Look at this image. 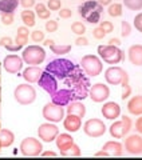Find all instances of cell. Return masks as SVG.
<instances>
[{"label": "cell", "instance_id": "obj_1", "mask_svg": "<svg viewBox=\"0 0 142 160\" xmlns=\"http://www.w3.org/2000/svg\"><path fill=\"white\" fill-rule=\"evenodd\" d=\"M105 79H106V82H107L109 84L122 87L123 91H122V96H121L122 100L128 99L130 96L131 88L129 86V75L123 68L117 67V66L109 67L107 69H106V72H105Z\"/></svg>", "mask_w": 142, "mask_h": 160}, {"label": "cell", "instance_id": "obj_2", "mask_svg": "<svg viewBox=\"0 0 142 160\" xmlns=\"http://www.w3.org/2000/svg\"><path fill=\"white\" fill-rule=\"evenodd\" d=\"M75 66H77V64H74L68 59H55L46 66L44 71L50 72L59 82V80H63L67 78L68 75L74 71Z\"/></svg>", "mask_w": 142, "mask_h": 160}, {"label": "cell", "instance_id": "obj_3", "mask_svg": "<svg viewBox=\"0 0 142 160\" xmlns=\"http://www.w3.org/2000/svg\"><path fill=\"white\" fill-rule=\"evenodd\" d=\"M103 11V6H101L98 2H86L79 7V15L85 18L89 23H99L101 13Z\"/></svg>", "mask_w": 142, "mask_h": 160}, {"label": "cell", "instance_id": "obj_4", "mask_svg": "<svg viewBox=\"0 0 142 160\" xmlns=\"http://www.w3.org/2000/svg\"><path fill=\"white\" fill-rule=\"evenodd\" d=\"M98 53H99L101 59L107 64H118V63L122 62L123 58H125V55L119 49V47L111 46V44H107V46H99Z\"/></svg>", "mask_w": 142, "mask_h": 160}, {"label": "cell", "instance_id": "obj_5", "mask_svg": "<svg viewBox=\"0 0 142 160\" xmlns=\"http://www.w3.org/2000/svg\"><path fill=\"white\" fill-rule=\"evenodd\" d=\"M80 67H82L83 72L90 78L98 76V75L102 72V60L95 55H86L80 60Z\"/></svg>", "mask_w": 142, "mask_h": 160}, {"label": "cell", "instance_id": "obj_6", "mask_svg": "<svg viewBox=\"0 0 142 160\" xmlns=\"http://www.w3.org/2000/svg\"><path fill=\"white\" fill-rule=\"evenodd\" d=\"M14 98L22 106H28L36 99V91L30 84H19L14 91Z\"/></svg>", "mask_w": 142, "mask_h": 160}, {"label": "cell", "instance_id": "obj_7", "mask_svg": "<svg viewBox=\"0 0 142 160\" xmlns=\"http://www.w3.org/2000/svg\"><path fill=\"white\" fill-rule=\"evenodd\" d=\"M22 59L24 63L31 64V66H39L46 59V52L39 46H28L23 49Z\"/></svg>", "mask_w": 142, "mask_h": 160}, {"label": "cell", "instance_id": "obj_8", "mask_svg": "<svg viewBox=\"0 0 142 160\" xmlns=\"http://www.w3.org/2000/svg\"><path fill=\"white\" fill-rule=\"evenodd\" d=\"M130 129H131V119L123 115V116L121 118V120L114 122L111 124L109 131H110V135L114 139H122L129 133Z\"/></svg>", "mask_w": 142, "mask_h": 160}, {"label": "cell", "instance_id": "obj_9", "mask_svg": "<svg viewBox=\"0 0 142 160\" xmlns=\"http://www.w3.org/2000/svg\"><path fill=\"white\" fill-rule=\"evenodd\" d=\"M42 149H43L42 143L35 138H26L20 143V152H22L24 156H30V158L39 156V155L42 153Z\"/></svg>", "mask_w": 142, "mask_h": 160}, {"label": "cell", "instance_id": "obj_10", "mask_svg": "<svg viewBox=\"0 0 142 160\" xmlns=\"http://www.w3.org/2000/svg\"><path fill=\"white\" fill-rule=\"evenodd\" d=\"M43 118L48 122L52 123H59L64 119V109L62 106H58L55 103H47L43 107Z\"/></svg>", "mask_w": 142, "mask_h": 160}, {"label": "cell", "instance_id": "obj_11", "mask_svg": "<svg viewBox=\"0 0 142 160\" xmlns=\"http://www.w3.org/2000/svg\"><path fill=\"white\" fill-rule=\"evenodd\" d=\"M83 131L90 138H99L106 132V126L99 119H89L83 126Z\"/></svg>", "mask_w": 142, "mask_h": 160}, {"label": "cell", "instance_id": "obj_12", "mask_svg": "<svg viewBox=\"0 0 142 160\" xmlns=\"http://www.w3.org/2000/svg\"><path fill=\"white\" fill-rule=\"evenodd\" d=\"M38 135H39V139H42L43 142L51 143L59 135V128L55 124H51V122L40 124L38 128Z\"/></svg>", "mask_w": 142, "mask_h": 160}, {"label": "cell", "instance_id": "obj_13", "mask_svg": "<svg viewBox=\"0 0 142 160\" xmlns=\"http://www.w3.org/2000/svg\"><path fill=\"white\" fill-rule=\"evenodd\" d=\"M38 83H39V86L50 95V96L54 95L59 89L58 80L55 79L50 72H47V71H43L42 72V76H40V79L38 80Z\"/></svg>", "mask_w": 142, "mask_h": 160}, {"label": "cell", "instance_id": "obj_14", "mask_svg": "<svg viewBox=\"0 0 142 160\" xmlns=\"http://www.w3.org/2000/svg\"><path fill=\"white\" fill-rule=\"evenodd\" d=\"M89 95H90V98H91L93 102L102 103L110 96V89H109L107 86H105V84L97 83V84H94V86L90 88Z\"/></svg>", "mask_w": 142, "mask_h": 160}, {"label": "cell", "instance_id": "obj_15", "mask_svg": "<svg viewBox=\"0 0 142 160\" xmlns=\"http://www.w3.org/2000/svg\"><path fill=\"white\" fill-rule=\"evenodd\" d=\"M51 99H52V103L58 104V106H62L66 107L68 106L71 102H74L75 98H74V93L70 91L67 88H60L58 89L54 95H51Z\"/></svg>", "mask_w": 142, "mask_h": 160}, {"label": "cell", "instance_id": "obj_16", "mask_svg": "<svg viewBox=\"0 0 142 160\" xmlns=\"http://www.w3.org/2000/svg\"><path fill=\"white\" fill-rule=\"evenodd\" d=\"M3 67L9 73H18L23 68V59L18 55H8L3 60Z\"/></svg>", "mask_w": 142, "mask_h": 160}, {"label": "cell", "instance_id": "obj_17", "mask_svg": "<svg viewBox=\"0 0 142 160\" xmlns=\"http://www.w3.org/2000/svg\"><path fill=\"white\" fill-rule=\"evenodd\" d=\"M125 148L131 155L142 153V136L139 135H130L125 139Z\"/></svg>", "mask_w": 142, "mask_h": 160}, {"label": "cell", "instance_id": "obj_18", "mask_svg": "<svg viewBox=\"0 0 142 160\" xmlns=\"http://www.w3.org/2000/svg\"><path fill=\"white\" fill-rule=\"evenodd\" d=\"M101 112H102L103 118L109 119V120H114L121 115V107L114 102H107V103L103 104L102 111Z\"/></svg>", "mask_w": 142, "mask_h": 160}, {"label": "cell", "instance_id": "obj_19", "mask_svg": "<svg viewBox=\"0 0 142 160\" xmlns=\"http://www.w3.org/2000/svg\"><path fill=\"white\" fill-rule=\"evenodd\" d=\"M80 126H82V118L77 116V115L68 113L67 118L63 119V127L67 129L68 132H77V131H79Z\"/></svg>", "mask_w": 142, "mask_h": 160}, {"label": "cell", "instance_id": "obj_20", "mask_svg": "<svg viewBox=\"0 0 142 160\" xmlns=\"http://www.w3.org/2000/svg\"><path fill=\"white\" fill-rule=\"evenodd\" d=\"M129 60L134 66H142V46L141 44H134L129 48Z\"/></svg>", "mask_w": 142, "mask_h": 160}, {"label": "cell", "instance_id": "obj_21", "mask_svg": "<svg viewBox=\"0 0 142 160\" xmlns=\"http://www.w3.org/2000/svg\"><path fill=\"white\" fill-rule=\"evenodd\" d=\"M42 72L43 71L39 67L31 66V67H28V68H26L23 71V78L28 83H36L38 80L40 79V76H42Z\"/></svg>", "mask_w": 142, "mask_h": 160}, {"label": "cell", "instance_id": "obj_22", "mask_svg": "<svg viewBox=\"0 0 142 160\" xmlns=\"http://www.w3.org/2000/svg\"><path fill=\"white\" fill-rule=\"evenodd\" d=\"M55 142H57V147L60 149V153H62L74 144V138L68 133H60L57 136Z\"/></svg>", "mask_w": 142, "mask_h": 160}, {"label": "cell", "instance_id": "obj_23", "mask_svg": "<svg viewBox=\"0 0 142 160\" xmlns=\"http://www.w3.org/2000/svg\"><path fill=\"white\" fill-rule=\"evenodd\" d=\"M128 111L133 115H142V96H133L128 103Z\"/></svg>", "mask_w": 142, "mask_h": 160}, {"label": "cell", "instance_id": "obj_24", "mask_svg": "<svg viewBox=\"0 0 142 160\" xmlns=\"http://www.w3.org/2000/svg\"><path fill=\"white\" fill-rule=\"evenodd\" d=\"M67 113H71V115H77L79 118H83L86 115V107L83 103L78 102V100H74L71 102L68 106H67Z\"/></svg>", "mask_w": 142, "mask_h": 160}, {"label": "cell", "instance_id": "obj_25", "mask_svg": "<svg viewBox=\"0 0 142 160\" xmlns=\"http://www.w3.org/2000/svg\"><path fill=\"white\" fill-rule=\"evenodd\" d=\"M102 149L107 151L110 153V156H121L123 151V146L118 142H107Z\"/></svg>", "mask_w": 142, "mask_h": 160}, {"label": "cell", "instance_id": "obj_26", "mask_svg": "<svg viewBox=\"0 0 142 160\" xmlns=\"http://www.w3.org/2000/svg\"><path fill=\"white\" fill-rule=\"evenodd\" d=\"M19 6V0H0V13L14 12Z\"/></svg>", "mask_w": 142, "mask_h": 160}, {"label": "cell", "instance_id": "obj_27", "mask_svg": "<svg viewBox=\"0 0 142 160\" xmlns=\"http://www.w3.org/2000/svg\"><path fill=\"white\" fill-rule=\"evenodd\" d=\"M15 140V135L9 129H0V142L3 147H9Z\"/></svg>", "mask_w": 142, "mask_h": 160}, {"label": "cell", "instance_id": "obj_28", "mask_svg": "<svg viewBox=\"0 0 142 160\" xmlns=\"http://www.w3.org/2000/svg\"><path fill=\"white\" fill-rule=\"evenodd\" d=\"M20 18H22L23 23L26 27H34L35 26V12L34 11H30V8H26L24 11H22L20 13Z\"/></svg>", "mask_w": 142, "mask_h": 160}, {"label": "cell", "instance_id": "obj_29", "mask_svg": "<svg viewBox=\"0 0 142 160\" xmlns=\"http://www.w3.org/2000/svg\"><path fill=\"white\" fill-rule=\"evenodd\" d=\"M35 11H36V15L39 16V19H43V20L50 19V15H51V11H50L43 3L36 4V6H35Z\"/></svg>", "mask_w": 142, "mask_h": 160}, {"label": "cell", "instance_id": "obj_30", "mask_svg": "<svg viewBox=\"0 0 142 160\" xmlns=\"http://www.w3.org/2000/svg\"><path fill=\"white\" fill-rule=\"evenodd\" d=\"M107 12L110 16H113V18H118L122 15V4H119V3H114V4H110L109 6V9H107Z\"/></svg>", "mask_w": 142, "mask_h": 160}, {"label": "cell", "instance_id": "obj_31", "mask_svg": "<svg viewBox=\"0 0 142 160\" xmlns=\"http://www.w3.org/2000/svg\"><path fill=\"white\" fill-rule=\"evenodd\" d=\"M50 48L55 55H64L71 51V46H62V44H52Z\"/></svg>", "mask_w": 142, "mask_h": 160}, {"label": "cell", "instance_id": "obj_32", "mask_svg": "<svg viewBox=\"0 0 142 160\" xmlns=\"http://www.w3.org/2000/svg\"><path fill=\"white\" fill-rule=\"evenodd\" d=\"M123 4L126 8L131 11H141L142 9V0H123Z\"/></svg>", "mask_w": 142, "mask_h": 160}, {"label": "cell", "instance_id": "obj_33", "mask_svg": "<svg viewBox=\"0 0 142 160\" xmlns=\"http://www.w3.org/2000/svg\"><path fill=\"white\" fill-rule=\"evenodd\" d=\"M60 155H63V156H80V148L74 143L68 149H66Z\"/></svg>", "mask_w": 142, "mask_h": 160}, {"label": "cell", "instance_id": "obj_34", "mask_svg": "<svg viewBox=\"0 0 142 160\" xmlns=\"http://www.w3.org/2000/svg\"><path fill=\"white\" fill-rule=\"evenodd\" d=\"M71 31H73L75 35L82 36V35L86 32V27H85V24H82L80 22H75V23L71 24Z\"/></svg>", "mask_w": 142, "mask_h": 160}, {"label": "cell", "instance_id": "obj_35", "mask_svg": "<svg viewBox=\"0 0 142 160\" xmlns=\"http://www.w3.org/2000/svg\"><path fill=\"white\" fill-rule=\"evenodd\" d=\"M2 22L4 26H11L14 23V12H3L2 13Z\"/></svg>", "mask_w": 142, "mask_h": 160}, {"label": "cell", "instance_id": "obj_36", "mask_svg": "<svg viewBox=\"0 0 142 160\" xmlns=\"http://www.w3.org/2000/svg\"><path fill=\"white\" fill-rule=\"evenodd\" d=\"M31 39L35 43H40L42 40H44V32H42L40 29H36V31L31 32Z\"/></svg>", "mask_w": 142, "mask_h": 160}, {"label": "cell", "instance_id": "obj_37", "mask_svg": "<svg viewBox=\"0 0 142 160\" xmlns=\"http://www.w3.org/2000/svg\"><path fill=\"white\" fill-rule=\"evenodd\" d=\"M131 32V27L128 22H122L121 23V35H122L123 38H128Z\"/></svg>", "mask_w": 142, "mask_h": 160}, {"label": "cell", "instance_id": "obj_38", "mask_svg": "<svg viewBox=\"0 0 142 160\" xmlns=\"http://www.w3.org/2000/svg\"><path fill=\"white\" fill-rule=\"evenodd\" d=\"M58 29V23L55 20H48L46 22V31L47 32H55Z\"/></svg>", "mask_w": 142, "mask_h": 160}, {"label": "cell", "instance_id": "obj_39", "mask_svg": "<svg viewBox=\"0 0 142 160\" xmlns=\"http://www.w3.org/2000/svg\"><path fill=\"white\" fill-rule=\"evenodd\" d=\"M47 8L50 11H58L60 9V0H48Z\"/></svg>", "mask_w": 142, "mask_h": 160}, {"label": "cell", "instance_id": "obj_40", "mask_svg": "<svg viewBox=\"0 0 142 160\" xmlns=\"http://www.w3.org/2000/svg\"><path fill=\"white\" fill-rule=\"evenodd\" d=\"M101 23V28L103 29V31L106 33H110V32H113V29H114V26H113V23L111 22H99Z\"/></svg>", "mask_w": 142, "mask_h": 160}, {"label": "cell", "instance_id": "obj_41", "mask_svg": "<svg viewBox=\"0 0 142 160\" xmlns=\"http://www.w3.org/2000/svg\"><path fill=\"white\" fill-rule=\"evenodd\" d=\"M93 36L97 39V40H101V39H103L106 36V32L101 27H97V28L93 29Z\"/></svg>", "mask_w": 142, "mask_h": 160}, {"label": "cell", "instance_id": "obj_42", "mask_svg": "<svg viewBox=\"0 0 142 160\" xmlns=\"http://www.w3.org/2000/svg\"><path fill=\"white\" fill-rule=\"evenodd\" d=\"M134 27L142 33V12H139V13L134 18Z\"/></svg>", "mask_w": 142, "mask_h": 160}, {"label": "cell", "instance_id": "obj_43", "mask_svg": "<svg viewBox=\"0 0 142 160\" xmlns=\"http://www.w3.org/2000/svg\"><path fill=\"white\" fill-rule=\"evenodd\" d=\"M28 42V36H23V35H16V38H15V43L18 44V46H26V43Z\"/></svg>", "mask_w": 142, "mask_h": 160}, {"label": "cell", "instance_id": "obj_44", "mask_svg": "<svg viewBox=\"0 0 142 160\" xmlns=\"http://www.w3.org/2000/svg\"><path fill=\"white\" fill-rule=\"evenodd\" d=\"M71 15H73V11L68 8H63L59 11V16L62 19H68V18H71Z\"/></svg>", "mask_w": 142, "mask_h": 160}, {"label": "cell", "instance_id": "obj_45", "mask_svg": "<svg viewBox=\"0 0 142 160\" xmlns=\"http://www.w3.org/2000/svg\"><path fill=\"white\" fill-rule=\"evenodd\" d=\"M75 44L79 47H86V46H89V40L83 36H79L77 40H75Z\"/></svg>", "mask_w": 142, "mask_h": 160}, {"label": "cell", "instance_id": "obj_46", "mask_svg": "<svg viewBox=\"0 0 142 160\" xmlns=\"http://www.w3.org/2000/svg\"><path fill=\"white\" fill-rule=\"evenodd\" d=\"M20 6L24 8H31L35 6V0H20Z\"/></svg>", "mask_w": 142, "mask_h": 160}, {"label": "cell", "instance_id": "obj_47", "mask_svg": "<svg viewBox=\"0 0 142 160\" xmlns=\"http://www.w3.org/2000/svg\"><path fill=\"white\" fill-rule=\"evenodd\" d=\"M11 44H12V39L11 38H2V39H0V46L4 47V48L8 47V46H11Z\"/></svg>", "mask_w": 142, "mask_h": 160}, {"label": "cell", "instance_id": "obj_48", "mask_svg": "<svg viewBox=\"0 0 142 160\" xmlns=\"http://www.w3.org/2000/svg\"><path fill=\"white\" fill-rule=\"evenodd\" d=\"M28 27L23 26V27H19L18 28V35H23V36H28Z\"/></svg>", "mask_w": 142, "mask_h": 160}, {"label": "cell", "instance_id": "obj_49", "mask_svg": "<svg viewBox=\"0 0 142 160\" xmlns=\"http://www.w3.org/2000/svg\"><path fill=\"white\" fill-rule=\"evenodd\" d=\"M135 129L142 135V116L137 119V122H135Z\"/></svg>", "mask_w": 142, "mask_h": 160}, {"label": "cell", "instance_id": "obj_50", "mask_svg": "<svg viewBox=\"0 0 142 160\" xmlns=\"http://www.w3.org/2000/svg\"><path fill=\"white\" fill-rule=\"evenodd\" d=\"M109 44H111V46H117V47H119V44H121V42H119V39H117V38H114V39H110V42H109Z\"/></svg>", "mask_w": 142, "mask_h": 160}, {"label": "cell", "instance_id": "obj_51", "mask_svg": "<svg viewBox=\"0 0 142 160\" xmlns=\"http://www.w3.org/2000/svg\"><path fill=\"white\" fill-rule=\"evenodd\" d=\"M95 156H97V158H99V156H110V153L107 151H105V149H102V151H99V152L95 153Z\"/></svg>", "mask_w": 142, "mask_h": 160}, {"label": "cell", "instance_id": "obj_52", "mask_svg": "<svg viewBox=\"0 0 142 160\" xmlns=\"http://www.w3.org/2000/svg\"><path fill=\"white\" fill-rule=\"evenodd\" d=\"M40 155H42V156H57V153H55V152H52V151H46V152H43V153H40Z\"/></svg>", "mask_w": 142, "mask_h": 160}, {"label": "cell", "instance_id": "obj_53", "mask_svg": "<svg viewBox=\"0 0 142 160\" xmlns=\"http://www.w3.org/2000/svg\"><path fill=\"white\" fill-rule=\"evenodd\" d=\"M98 3L101 4V6H110L111 0H98Z\"/></svg>", "mask_w": 142, "mask_h": 160}, {"label": "cell", "instance_id": "obj_54", "mask_svg": "<svg viewBox=\"0 0 142 160\" xmlns=\"http://www.w3.org/2000/svg\"><path fill=\"white\" fill-rule=\"evenodd\" d=\"M52 44H54V42H52L51 39H47V40H44V46H46V47H50V46H52Z\"/></svg>", "mask_w": 142, "mask_h": 160}, {"label": "cell", "instance_id": "obj_55", "mask_svg": "<svg viewBox=\"0 0 142 160\" xmlns=\"http://www.w3.org/2000/svg\"><path fill=\"white\" fill-rule=\"evenodd\" d=\"M0 102H2V87H0Z\"/></svg>", "mask_w": 142, "mask_h": 160}, {"label": "cell", "instance_id": "obj_56", "mask_svg": "<svg viewBox=\"0 0 142 160\" xmlns=\"http://www.w3.org/2000/svg\"><path fill=\"white\" fill-rule=\"evenodd\" d=\"M2 147H3V146H2V142H0V149H2Z\"/></svg>", "mask_w": 142, "mask_h": 160}, {"label": "cell", "instance_id": "obj_57", "mask_svg": "<svg viewBox=\"0 0 142 160\" xmlns=\"http://www.w3.org/2000/svg\"><path fill=\"white\" fill-rule=\"evenodd\" d=\"M0 129H2V124H0Z\"/></svg>", "mask_w": 142, "mask_h": 160}]
</instances>
